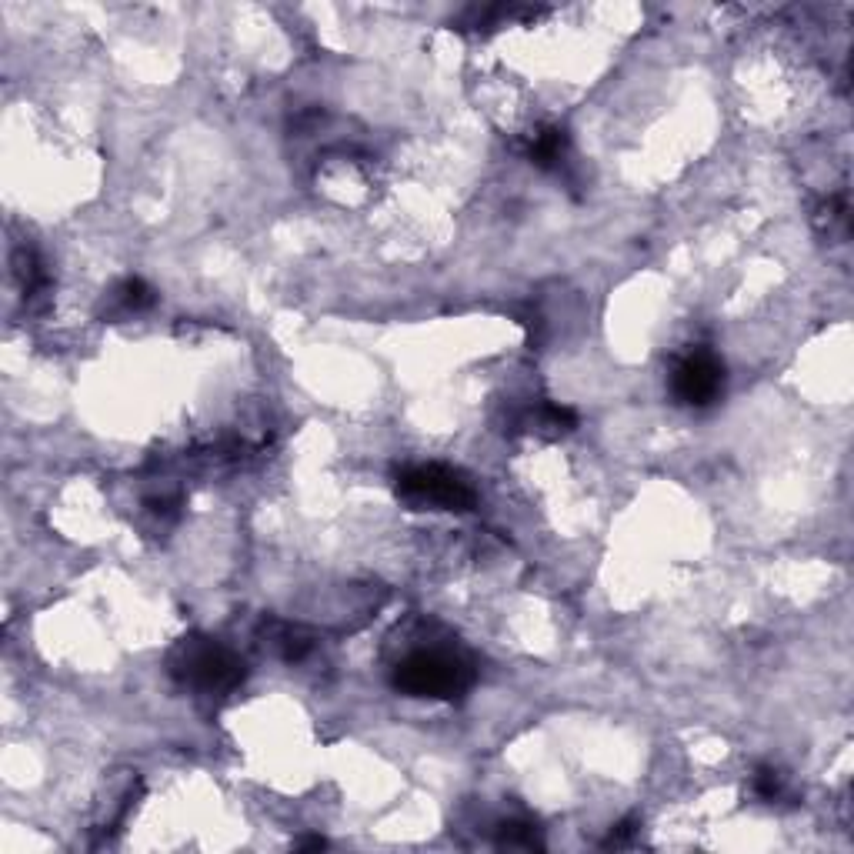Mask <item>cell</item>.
I'll list each match as a JSON object with an SVG mask.
<instances>
[{"mask_svg":"<svg viewBox=\"0 0 854 854\" xmlns=\"http://www.w3.org/2000/svg\"><path fill=\"white\" fill-rule=\"evenodd\" d=\"M397 494L407 504H417V508H438V511L474 508V488L458 471L444 468V464H414V468H404L397 474Z\"/></svg>","mask_w":854,"mask_h":854,"instance_id":"3957f363","label":"cell"},{"mask_svg":"<svg viewBox=\"0 0 854 854\" xmlns=\"http://www.w3.org/2000/svg\"><path fill=\"white\" fill-rule=\"evenodd\" d=\"M564 151H568V131L564 127H544V131L534 134L528 157L538 167H554L564 157Z\"/></svg>","mask_w":854,"mask_h":854,"instance_id":"8992f818","label":"cell"},{"mask_svg":"<svg viewBox=\"0 0 854 854\" xmlns=\"http://www.w3.org/2000/svg\"><path fill=\"white\" fill-rule=\"evenodd\" d=\"M114 301L121 311H147L154 304V291L147 287L144 277H124L121 284L114 287Z\"/></svg>","mask_w":854,"mask_h":854,"instance_id":"52a82bcc","label":"cell"},{"mask_svg":"<svg viewBox=\"0 0 854 854\" xmlns=\"http://www.w3.org/2000/svg\"><path fill=\"white\" fill-rule=\"evenodd\" d=\"M267 638H271V648L281 651L284 661H301L307 651H311V634L297 624H284V621H267L264 624Z\"/></svg>","mask_w":854,"mask_h":854,"instance_id":"5b68a950","label":"cell"},{"mask_svg":"<svg viewBox=\"0 0 854 854\" xmlns=\"http://www.w3.org/2000/svg\"><path fill=\"white\" fill-rule=\"evenodd\" d=\"M394 688L407 698L454 701L474 684L471 664L451 651H414L394 668Z\"/></svg>","mask_w":854,"mask_h":854,"instance_id":"6da1fadb","label":"cell"},{"mask_svg":"<svg viewBox=\"0 0 854 854\" xmlns=\"http://www.w3.org/2000/svg\"><path fill=\"white\" fill-rule=\"evenodd\" d=\"M167 664H171V674L181 684L214 694L234 691L247 678V664L231 648H224V644H217L211 638H201V634L177 644Z\"/></svg>","mask_w":854,"mask_h":854,"instance_id":"7a4b0ae2","label":"cell"},{"mask_svg":"<svg viewBox=\"0 0 854 854\" xmlns=\"http://www.w3.org/2000/svg\"><path fill=\"white\" fill-rule=\"evenodd\" d=\"M297 848H304V851H321V848H327V841L324 838H304V841H297Z\"/></svg>","mask_w":854,"mask_h":854,"instance_id":"8fae6325","label":"cell"},{"mask_svg":"<svg viewBox=\"0 0 854 854\" xmlns=\"http://www.w3.org/2000/svg\"><path fill=\"white\" fill-rule=\"evenodd\" d=\"M638 831V818H624L618 828H611L608 841H604V848H621V844L631 841V834Z\"/></svg>","mask_w":854,"mask_h":854,"instance_id":"30bf717a","label":"cell"},{"mask_svg":"<svg viewBox=\"0 0 854 854\" xmlns=\"http://www.w3.org/2000/svg\"><path fill=\"white\" fill-rule=\"evenodd\" d=\"M671 394L684 407H711L724 394V364L711 351L684 354L671 371Z\"/></svg>","mask_w":854,"mask_h":854,"instance_id":"277c9868","label":"cell"},{"mask_svg":"<svg viewBox=\"0 0 854 854\" xmlns=\"http://www.w3.org/2000/svg\"><path fill=\"white\" fill-rule=\"evenodd\" d=\"M498 844L501 848H524V851H541L544 841L528 821H501L498 824Z\"/></svg>","mask_w":854,"mask_h":854,"instance_id":"ba28073f","label":"cell"},{"mask_svg":"<svg viewBox=\"0 0 854 854\" xmlns=\"http://www.w3.org/2000/svg\"><path fill=\"white\" fill-rule=\"evenodd\" d=\"M781 791H784L781 771L771 768V764H761V768L754 771V794L764 801H774V798H781Z\"/></svg>","mask_w":854,"mask_h":854,"instance_id":"9c48e42d","label":"cell"}]
</instances>
